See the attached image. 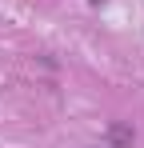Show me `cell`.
<instances>
[{"label":"cell","instance_id":"6da1fadb","mask_svg":"<svg viewBox=\"0 0 144 148\" xmlns=\"http://www.w3.org/2000/svg\"><path fill=\"white\" fill-rule=\"evenodd\" d=\"M112 144H132V128L116 124V128H112Z\"/></svg>","mask_w":144,"mask_h":148},{"label":"cell","instance_id":"7a4b0ae2","mask_svg":"<svg viewBox=\"0 0 144 148\" xmlns=\"http://www.w3.org/2000/svg\"><path fill=\"white\" fill-rule=\"evenodd\" d=\"M92 4H100V0H92Z\"/></svg>","mask_w":144,"mask_h":148}]
</instances>
